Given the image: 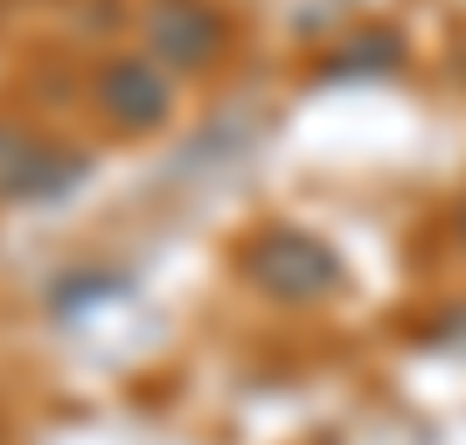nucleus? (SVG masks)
<instances>
[{
    "instance_id": "1",
    "label": "nucleus",
    "mask_w": 466,
    "mask_h": 445,
    "mask_svg": "<svg viewBox=\"0 0 466 445\" xmlns=\"http://www.w3.org/2000/svg\"><path fill=\"white\" fill-rule=\"evenodd\" d=\"M105 97L118 105L112 118H126V126H154V118H160V84L147 77L139 63H118L112 77H105Z\"/></svg>"
}]
</instances>
